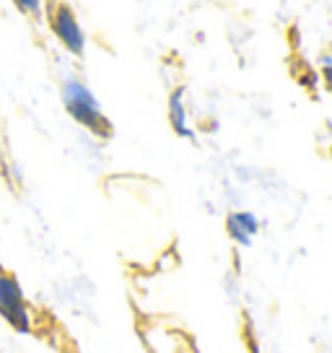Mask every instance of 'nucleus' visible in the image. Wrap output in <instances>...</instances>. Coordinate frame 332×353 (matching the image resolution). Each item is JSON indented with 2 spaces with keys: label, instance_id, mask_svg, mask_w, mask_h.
<instances>
[{
  "label": "nucleus",
  "instance_id": "6",
  "mask_svg": "<svg viewBox=\"0 0 332 353\" xmlns=\"http://www.w3.org/2000/svg\"><path fill=\"white\" fill-rule=\"evenodd\" d=\"M16 3V8L26 16H32V19H39L42 16V0H13Z\"/></svg>",
  "mask_w": 332,
  "mask_h": 353
},
{
  "label": "nucleus",
  "instance_id": "1",
  "mask_svg": "<svg viewBox=\"0 0 332 353\" xmlns=\"http://www.w3.org/2000/svg\"><path fill=\"white\" fill-rule=\"evenodd\" d=\"M63 104H65L68 114H70L78 125H83L86 130L94 132V135L107 138L112 132V125H110V120L104 117V112H101L96 97H94L81 81H76V78H68L65 81V86H63Z\"/></svg>",
  "mask_w": 332,
  "mask_h": 353
},
{
  "label": "nucleus",
  "instance_id": "7",
  "mask_svg": "<svg viewBox=\"0 0 332 353\" xmlns=\"http://www.w3.org/2000/svg\"><path fill=\"white\" fill-rule=\"evenodd\" d=\"M322 73H324V81H327V86L332 91V57H324L322 60Z\"/></svg>",
  "mask_w": 332,
  "mask_h": 353
},
{
  "label": "nucleus",
  "instance_id": "4",
  "mask_svg": "<svg viewBox=\"0 0 332 353\" xmlns=\"http://www.w3.org/2000/svg\"><path fill=\"white\" fill-rule=\"evenodd\" d=\"M226 229H229V236H231L234 242L242 244V247H249L252 239H255V234L260 232V221L249 210H236V213H231L226 219Z\"/></svg>",
  "mask_w": 332,
  "mask_h": 353
},
{
  "label": "nucleus",
  "instance_id": "5",
  "mask_svg": "<svg viewBox=\"0 0 332 353\" xmlns=\"http://www.w3.org/2000/svg\"><path fill=\"white\" fill-rule=\"evenodd\" d=\"M169 120H172V128L177 130V135L192 138V130L187 128V110H185V88H177L169 97Z\"/></svg>",
  "mask_w": 332,
  "mask_h": 353
},
{
  "label": "nucleus",
  "instance_id": "3",
  "mask_svg": "<svg viewBox=\"0 0 332 353\" xmlns=\"http://www.w3.org/2000/svg\"><path fill=\"white\" fill-rule=\"evenodd\" d=\"M0 314L11 322L13 327L26 330L29 327V314H26V304H23L21 286L16 283V278L0 268Z\"/></svg>",
  "mask_w": 332,
  "mask_h": 353
},
{
  "label": "nucleus",
  "instance_id": "2",
  "mask_svg": "<svg viewBox=\"0 0 332 353\" xmlns=\"http://www.w3.org/2000/svg\"><path fill=\"white\" fill-rule=\"evenodd\" d=\"M47 19H50V29L55 32V37L60 39V44L65 47L68 52H73L76 57L83 55V50H86V34L81 29L73 8L68 3H60V0H50Z\"/></svg>",
  "mask_w": 332,
  "mask_h": 353
}]
</instances>
